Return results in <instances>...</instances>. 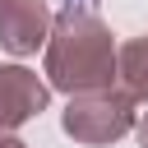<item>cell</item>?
<instances>
[{
    "mask_svg": "<svg viewBox=\"0 0 148 148\" xmlns=\"http://www.w3.org/2000/svg\"><path fill=\"white\" fill-rule=\"evenodd\" d=\"M51 102V88L23 69V65H0V130H18L32 116H42Z\"/></svg>",
    "mask_w": 148,
    "mask_h": 148,
    "instance_id": "obj_4",
    "label": "cell"
},
{
    "mask_svg": "<svg viewBox=\"0 0 148 148\" xmlns=\"http://www.w3.org/2000/svg\"><path fill=\"white\" fill-rule=\"evenodd\" d=\"M134 102L120 92V88H92V92H74L69 106L60 111V130L74 139V143H88V148H102V143H116L134 130Z\"/></svg>",
    "mask_w": 148,
    "mask_h": 148,
    "instance_id": "obj_2",
    "label": "cell"
},
{
    "mask_svg": "<svg viewBox=\"0 0 148 148\" xmlns=\"http://www.w3.org/2000/svg\"><path fill=\"white\" fill-rule=\"evenodd\" d=\"M116 79L130 102H148V32L116 46Z\"/></svg>",
    "mask_w": 148,
    "mask_h": 148,
    "instance_id": "obj_5",
    "label": "cell"
},
{
    "mask_svg": "<svg viewBox=\"0 0 148 148\" xmlns=\"http://www.w3.org/2000/svg\"><path fill=\"white\" fill-rule=\"evenodd\" d=\"M116 83V37L88 5H65L46 32V88L74 97Z\"/></svg>",
    "mask_w": 148,
    "mask_h": 148,
    "instance_id": "obj_1",
    "label": "cell"
},
{
    "mask_svg": "<svg viewBox=\"0 0 148 148\" xmlns=\"http://www.w3.org/2000/svg\"><path fill=\"white\" fill-rule=\"evenodd\" d=\"M51 5L46 0H0V46L9 56H32L46 46L51 32Z\"/></svg>",
    "mask_w": 148,
    "mask_h": 148,
    "instance_id": "obj_3",
    "label": "cell"
},
{
    "mask_svg": "<svg viewBox=\"0 0 148 148\" xmlns=\"http://www.w3.org/2000/svg\"><path fill=\"white\" fill-rule=\"evenodd\" d=\"M65 5H88V9H92V0H65Z\"/></svg>",
    "mask_w": 148,
    "mask_h": 148,
    "instance_id": "obj_8",
    "label": "cell"
},
{
    "mask_svg": "<svg viewBox=\"0 0 148 148\" xmlns=\"http://www.w3.org/2000/svg\"><path fill=\"white\" fill-rule=\"evenodd\" d=\"M0 148H28V143H23L14 130H0Z\"/></svg>",
    "mask_w": 148,
    "mask_h": 148,
    "instance_id": "obj_6",
    "label": "cell"
},
{
    "mask_svg": "<svg viewBox=\"0 0 148 148\" xmlns=\"http://www.w3.org/2000/svg\"><path fill=\"white\" fill-rule=\"evenodd\" d=\"M134 134H139V148H148V111L134 120Z\"/></svg>",
    "mask_w": 148,
    "mask_h": 148,
    "instance_id": "obj_7",
    "label": "cell"
}]
</instances>
